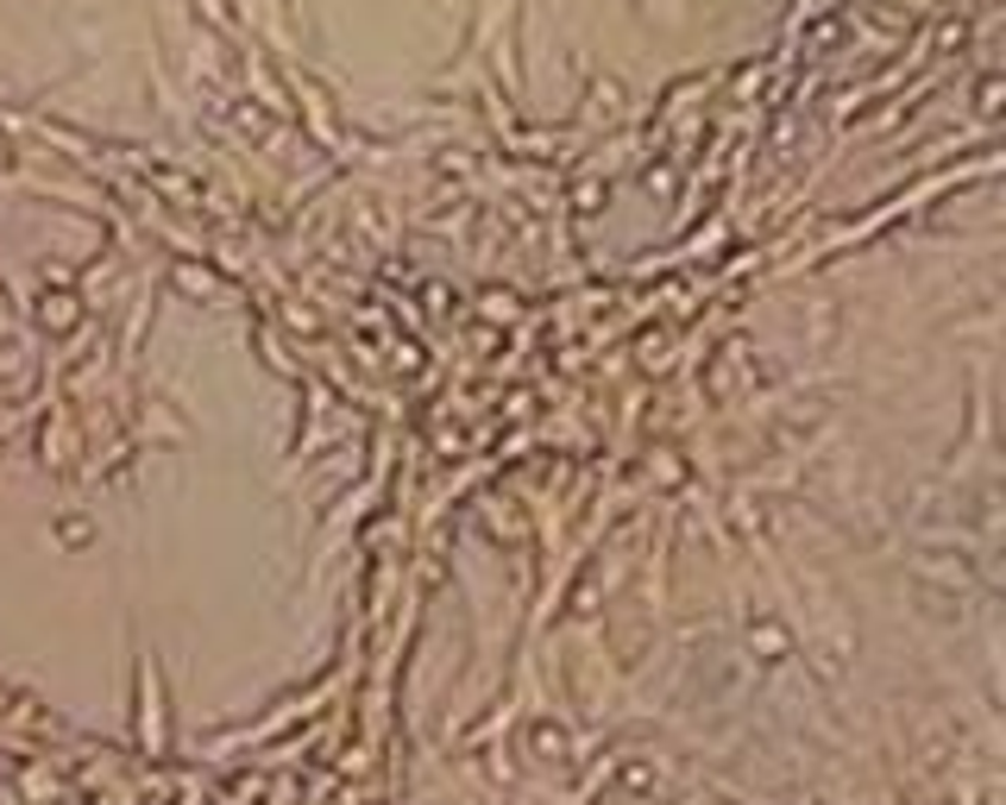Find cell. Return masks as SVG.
Returning a JSON list of instances; mask_svg holds the SVG:
<instances>
[{"label":"cell","instance_id":"1","mask_svg":"<svg viewBox=\"0 0 1006 805\" xmlns=\"http://www.w3.org/2000/svg\"><path fill=\"white\" fill-rule=\"evenodd\" d=\"M75 315H82V308H75V296H70V290H45V302H38V322H45L50 334H70V327H75Z\"/></svg>","mask_w":1006,"mask_h":805},{"label":"cell","instance_id":"2","mask_svg":"<svg viewBox=\"0 0 1006 805\" xmlns=\"http://www.w3.org/2000/svg\"><path fill=\"white\" fill-rule=\"evenodd\" d=\"M20 793H25V800H38V805H45V800H57L63 786H57V774H45V768H25V774H20Z\"/></svg>","mask_w":1006,"mask_h":805},{"label":"cell","instance_id":"3","mask_svg":"<svg viewBox=\"0 0 1006 805\" xmlns=\"http://www.w3.org/2000/svg\"><path fill=\"white\" fill-rule=\"evenodd\" d=\"M0 711H7V692H0Z\"/></svg>","mask_w":1006,"mask_h":805}]
</instances>
